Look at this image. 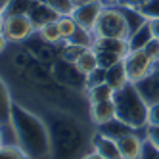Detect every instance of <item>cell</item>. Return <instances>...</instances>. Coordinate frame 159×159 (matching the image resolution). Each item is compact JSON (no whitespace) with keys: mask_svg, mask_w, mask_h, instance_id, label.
<instances>
[{"mask_svg":"<svg viewBox=\"0 0 159 159\" xmlns=\"http://www.w3.org/2000/svg\"><path fill=\"white\" fill-rule=\"evenodd\" d=\"M10 127L14 130L17 144L29 153L31 159H40L50 153L52 138H50L46 123L21 104L12 106Z\"/></svg>","mask_w":159,"mask_h":159,"instance_id":"cell-1","label":"cell"},{"mask_svg":"<svg viewBox=\"0 0 159 159\" xmlns=\"http://www.w3.org/2000/svg\"><path fill=\"white\" fill-rule=\"evenodd\" d=\"M113 102H115V111H117L115 119L125 123L132 130H140L148 127V123H150V104L140 94L136 84L129 83L127 86L117 90L115 96H113Z\"/></svg>","mask_w":159,"mask_h":159,"instance_id":"cell-2","label":"cell"},{"mask_svg":"<svg viewBox=\"0 0 159 159\" xmlns=\"http://www.w3.org/2000/svg\"><path fill=\"white\" fill-rule=\"evenodd\" d=\"M96 37H107V39H125L129 40L130 29L125 19L123 8L121 6H106L102 12L98 23L94 27Z\"/></svg>","mask_w":159,"mask_h":159,"instance_id":"cell-3","label":"cell"},{"mask_svg":"<svg viewBox=\"0 0 159 159\" xmlns=\"http://www.w3.org/2000/svg\"><path fill=\"white\" fill-rule=\"evenodd\" d=\"M123 63H125V69H127V77L132 84L142 83L155 69V63L148 58V54L144 50H130L129 56L123 60Z\"/></svg>","mask_w":159,"mask_h":159,"instance_id":"cell-4","label":"cell"},{"mask_svg":"<svg viewBox=\"0 0 159 159\" xmlns=\"http://www.w3.org/2000/svg\"><path fill=\"white\" fill-rule=\"evenodd\" d=\"M35 31L37 29L29 16H6V19H4L2 33L8 39V42H23Z\"/></svg>","mask_w":159,"mask_h":159,"instance_id":"cell-5","label":"cell"},{"mask_svg":"<svg viewBox=\"0 0 159 159\" xmlns=\"http://www.w3.org/2000/svg\"><path fill=\"white\" fill-rule=\"evenodd\" d=\"M106 4L102 2V0H88V2H81L77 4L71 17L77 21L79 27H84L88 31H94L98 19L102 16V12H104Z\"/></svg>","mask_w":159,"mask_h":159,"instance_id":"cell-6","label":"cell"},{"mask_svg":"<svg viewBox=\"0 0 159 159\" xmlns=\"http://www.w3.org/2000/svg\"><path fill=\"white\" fill-rule=\"evenodd\" d=\"M117 146L123 159H142L146 140H142L134 130L129 134H123L121 138H117Z\"/></svg>","mask_w":159,"mask_h":159,"instance_id":"cell-7","label":"cell"},{"mask_svg":"<svg viewBox=\"0 0 159 159\" xmlns=\"http://www.w3.org/2000/svg\"><path fill=\"white\" fill-rule=\"evenodd\" d=\"M92 148H94V152H98L106 159H123L121 152H119V146H117V140L102 134L100 130L92 136Z\"/></svg>","mask_w":159,"mask_h":159,"instance_id":"cell-8","label":"cell"},{"mask_svg":"<svg viewBox=\"0 0 159 159\" xmlns=\"http://www.w3.org/2000/svg\"><path fill=\"white\" fill-rule=\"evenodd\" d=\"M115 117H117V111H115V102L113 100L90 104V119H92L96 127H102V125L113 121Z\"/></svg>","mask_w":159,"mask_h":159,"instance_id":"cell-9","label":"cell"},{"mask_svg":"<svg viewBox=\"0 0 159 159\" xmlns=\"http://www.w3.org/2000/svg\"><path fill=\"white\" fill-rule=\"evenodd\" d=\"M33 21L35 29L39 31L40 27H44L46 23H52V21H58V14L54 12V8L48 6V4H40V2H35V6L31 8V12L27 14Z\"/></svg>","mask_w":159,"mask_h":159,"instance_id":"cell-10","label":"cell"},{"mask_svg":"<svg viewBox=\"0 0 159 159\" xmlns=\"http://www.w3.org/2000/svg\"><path fill=\"white\" fill-rule=\"evenodd\" d=\"M94 50H106V52H115L125 60L130 52L129 40L125 39H107V37H96L94 39Z\"/></svg>","mask_w":159,"mask_h":159,"instance_id":"cell-11","label":"cell"},{"mask_svg":"<svg viewBox=\"0 0 159 159\" xmlns=\"http://www.w3.org/2000/svg\"><path fill=\"white\" fill-rule=\"evenodd\" d=\"M75 61V67H77V71L81 73V75H90L94 69H98V56H96V50L94 48H84L77 54V58L73 60Z\"/></svg>","mask_w":159,"mask_h":159,"instance_id":"cell-12","label":"cell"},{"mask_svg":"<svg viewBox=\"0 0 159 159\" xmlns=\"http://www.w3.org/2000/svg\"><path fill=\"white\" fill-rule=\"evenodd\" d=\"M106 83L113 90H115V92L130 83L129 77H127V69H125V63L123 61H119L117 65H113V67H109V69H106Z\"/></svg>","mask_w":159,"mask_h":159,"instance_id":"cell-13","label":"cell"},{"mask_svg":"<svg viewBox=\"0 0 159 159\" xmlns=\"http://www.w3.org/2000/svg\"><path fill=\"white\" fill-rule=\"evenodd\" d=\"M152 39H153V33H152V27H150V21H146L140 29H136L134 33H130L129 46H130V50H144Z\"/></svg>","mask_w":159,"mask_h":159,"instance_id":"cell-14","label":"cell"},{"mask_svg":"<svg viewBox=\"0 0 159 159\" xmlns=\"http://www.w3.org/2000/svg\"><path fill=\"white\" fill-rule=\"evenodd\" d=\"M14 100L10 94V88L4 83V79L0 77V125H10V113H12Z\"/></svg>","mask_w":159,"mask_h":159,"instance_id":"cell-15","label":"cell"},{"mask_svg":"<svg viewBox=\"0 0 159 159\" xmlns=\"http://www.w3.org/2000/svg\"><path fill=\"white\" fill-rule=\"evenodd\" d=\"M94 39H96V35H94V31H88V29H84V27H79L77 31H75V35L67 40L71 44V46H77V48H92L94 46Z\"/></svg>","mask_w":159,"mask_h":159,"instance_id":"cell-16","label":"cell"},{"mask_svg":"<svg viewBox=\"0 0 159 159\" xmlns=\"http://www.w3.org/2000/svg\"><path fill=\"white\" fill-rule=\"evenodd\" d=\"M88 90V100L90 104H98V102H109L115 96V90H113L107 83L104 84H98V86H92V88H86Z\"/></svg>","mask_w":159,"mask_h":159,"instance_id":"cell-17","label":"cell"},{"mask_svg":"<svg viewBox=\"0 0 159 159\" xmlns=\"http://www.w3.org/2000/svg\"><path fill=\"white\" fill-rule=\"evenodd\" d=\"M100 132L106 134V136H109V138H113V140H117V138H121L123 134L132 132V129L127 127L125 123H121L119 119H113V121H109V123H106V125H102V127H100Z\"/></svg>","mask_w":159,"mask_h":159,"instance_id":"cell-18","label":"cell"},{"mask_svg":"<svg viewBox=\"0 0 159 159\" xmlns=\"http://www.w3.org/2000/svg\"><path fill=\"white\" fill-rule=\"evenodd\" d=\"M123 8V14H125V19H127V23H129V29L130 33H134L136 29H140L144 23H146V17L142 16L140 10H136V8H127V6H121Z\"/></svg>","mask_w":159,"mask_h":159,"instance_id":"cell-19","label":"cell"},{"mask_svg":"<svg viewBox=\"0 0 159 159\" xmlns=\"http://www.w3.org/2000/svg\"><path fill=\"white\" fill-rule=\"evenodd\" d=\"M37 0H12L4 10L6 16H27L31 12V8L35 6Z\"/></svg>","mask_w":159,"mask_h":159,"instance_id":"cell-20","label":"cell"},{"mask_svg":"<svg viewBox=\"0 0 159 159\" xmlns=\"http://www.w3.org/2000/svg\"><path fill=\"white\" fill-rule=\"evenodd\" d=\"M58 29H60V35H61V40H69L73 35H75V31L79 29L77 25V21L71 17V16H60L58 17Z\"/></svg>","mask_w":159,"mask_h":159,"instance_id":"cell-21","label":"cell"},{"mask_svg":"<svg viewBox=\"0 0 159 159\" xmlns=\"http://www.w3.org/2000/svg\"><path fill=\"white\" fill-rule=\"evenodd\" d=\"M0 159H31L19 144H4L0 148Z\"/></svg>","mask_w":159,"mask_h":159,"instance_id":"cell-22","label":"cell"},{"mask_svg":"<svg viewBox=\"0 0 159 159\" xmlns=\"http://www.w3.org/2000/svg\"><path fill=\"white\" fill-rule=\"evenodd\" d=\"M39 35H40V39L44 42H48V44H56V42L61 40V35H60V29H58V23H56V21L40 27L39 29Z\"/></svg>","mask_w":159,"mask_h":159,"instance_id":"cell-23","label":"cell"},{"mask_svg":"<svg viewBox=\"0 0 159 159\" xmlns=\"http://www.w3.org/2000/svg\"><path fill=\"white\" fill-rule=\"evenodd\" d=\"M96 56H98V65L102 69H109V67L117 65L119 61H123V58L115 52H106V50H96Z\"/></svg>","mask_w":159,"mask_h":159,"instance_id":"cell-24","label":"cell"},{"mask_svg":"<svg viewBox=\"0 0 159 159\" xmlns=\"http://www.w3.org/2000/svg\"><path fill=\"white\" fill-rule=\"evenodd\" d=\"M50 6L54 8V12L58 16H71L75 6H77V2L75 0H52Z\"/></svg>","mask_w":159,"mask_h":159,"instance_id":"cell-25","label":"cell"},{"mask_svg":"<svg viewBox=\"0 0 159 159\" xmlns=\"http://www.w3.org/2000/svg\"><path fill=\"white\" fill-rule=\"evenodd\" d=\"M140 12H142V16L150 21V19H157L159 17V0H148V2L142 6V8H138Z\"/></svg>","mask_w":159,"mask_h":159,"instance_id":"cell-26","label":"cell"},{"mask_svg":"<svg viewBox=\"0 0 159 159\" xmlns=\"http://www.w3.org/2000/svg\"><path fill=\"white\" fill-rule=\"evenodd\" d=\"M84 79H86V88H92V86H98V84H104V83H106V69L98 67V69H94L92 73L86 75Z\"/></svg>","mask_w":159,"mask_h":159,"instance_id":"cell-27","label":"cell"},{"mask_svg":"<svg viewBox=\"0 0 159 159\" xmlns=\"http://www.w3.org/2000/svg\"><path fill=\"white\" fill-rule=\"evenodd\" d=\"M146 142L150 144L153 150L159 152V127H152V125H148V127H146Z\"/></svg>","mask_w":159,"mask_h":159,"instance_id":"cell-28","label":"cell"},{"mask_svg":"<svg viewBox=\"0 0 159 159\" xmlns=\"http://www.w3.org/2000/svg\"><path fill=\"white\" fill-rule=\"evenodd\" d=\"M144 52L148 54V58H150V60L157 65V63H159V39L153 37L150 42H148V46L144 48Z\"/></svg>","mask_w":159,"mask_h":159,"instance_id":"cell-29","label":"cell"},{"mask_svg":"<svg viewBox=\"0 0 159 159\" xmlns=\"http://www.w3.org/2000/svg\"><path fill=\"white\" fill-rule=\"evenodd\" d=\"M152 127H159V100L150 104V123Z\"/></svg>","mask_w":159,"mask_h":159,"instance_id":"cell-30","label":"cell"},{"mask_svg":"<svg viewBox=\"0 0 159 159\" xmlns=\"http://www.w3.org/2000/svg\"><path fill=\"white\" fill-rule=\"evenodd\" d=\"M146 2H148V0H123V4H121V6H127V8H136V10H138V8H142Z\"/></svg>","mask_w":159,"mask_h":159,"instance_id":"cell-31","label":"cell"},{"mask_svg":"<svg viewBox=\"0 0 159 159\" xmlns=\"http://www.w3.org/2000/svg\"><path fill=\"white\" fill-rule=\"evenodd\" d=\"M150 27H152L153 37L159 39V17H157V19H150Z\"/></svg>","mask_w":159,"mask_h":159,"instance_id":"cell-32","label":"cell"},{"mask_svg":"<svg viewBox=\"0 0 159 159\" xmlns=\"http://www.w3.org/2000/svg\"><path fill=\"white\" fill-rule=\"evenodd\" d=\"M6 46H8V39L4 37V33H0V54L6 50Z\"/></svg>","mask_w":159,"mask_h":159,"instance_id":"cell-33","label":"cell"},{"mask_svg":"<svg viewBox=\"0 0 159 159\" xmlns=\"http://www.w3.org/2000/svg\"><path fill=\"white\" fill-rule=\"evenodd\" d=\"M83 159H106V157H102L98 152H90V153H86Z\"/></svg>","mask_w":159,"mask_h":159,"instance_id":"cell-34","label":"cell"},{"mask_svg":"<svg viewBox=\"0 0 159 159\" xmlns=\"http://www.w3.org/2000/svg\"><path fill=\"white\" fill-rule=\"evenodd\" d=\"M106 6H121L123 4V0H102Z\"/></svg>","mask_w":159,"mask_h":159,"instance_id":"cell-35","label":"cell"},{"mask_svg":"<svg viewBox=\"0 0 159 159\" xmlns=\"http://www.w3.org/2000/svg\"><path fill=\"white\" fill-rule=\"evenodd\" d=\"M4 19H6V14H4V10H0V33L4 29Z\"/></svg>","mask_w":159,"mask_h":159,"instance_id":"cell-36","label":"cell"},{"mask_svg":"<svg viewBox=\"0 0 159 159\" xmlns=\"http://www.w3.org/2000/svg\"><path fill=\"white\" fill-rule=\"evenodd\" d=\"M10 2H12V0H0V10H6Z\"/></svg>","mask_w":159,"mask_h":159,"instance_id":"cell-37","label":"cell"},{"mask_svg":"<svg viewBox=\"0 0 159 159\" xmlns=\"http://www.w3.org/2000/svg\"><path fill=\"white\" fill-rule=\"evenodd\" d=\"M4 146V132H2V125H0V148Z\"/></svg>","mask_w":159,"mask_h":159,"instance_id":"cell-38","label":"cell"},{"mask_svg":"<svg viewBox=\"0 0 159 159\" xmlns=\"http://www.w3.org/2000/svg\"><path fill=\"white\" fill-rule=\"evenodd\" d=\"M37 2H40V4H48V6H50L52 0H37Z\"/></svg>","mask_w":159,"mask_h":159,"instance_id":"cell-39","label":"cell"},{"mask_svg":"<svg viewBox=\"0 0 159 159\" xmlns=\"http://www.w3.org/2000/svg\"><path fill=\"white\" fill-rule=\"evenodd\" d=\"M75 2H77V4H81V2H88V0H75Z\"/></svg>","mask_w":159,"mask_h":159,"instance_id":"cell-40","label":"cell"},{"mask_svg":"<svg viewBox=\"0 0 159 159\" xmlns=\"http://www.w3.org/2000/svg\"><path fill=\"white\" fill-rule=\"evenodd\" d=\"M155 67H157V69H159V63H157V65H155Z\"/></svg>","mask_w":159,"mask_h":159,"instance_id":"cell-41","label":"cell"}]
</instances>
